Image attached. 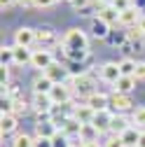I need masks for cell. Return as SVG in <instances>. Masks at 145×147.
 <instances>
[{"label":"cell","instance_id":"obj_1","mask_svg":"<svg viewBox=\"0 0 145 147\" xmlns=\"http://www.w3.org/2000/svg\"><path fill=\"white\" fill-rule=\"evenodd\" d=\"M87 45H89V40H87L84 30H80V28L66 30V35H63V47H66L68 51H82V49H87Z\"/></svg>","mask_w":145,"mask_h":147},{"label":"cell","instance_id":"obj_2","mask_svg":"<svg viewBox=\"0 0 145 147\" xmlns=\"http://www.w3.org/2000/svg\"><path fill=\"white\" fill-rule=\"evenodd\" d=\"M96 84H94V80L91 77H87V75H72V91L75 94H80V96H94L96 94V89H94Z\"/></svg>","mask_w":145,"mask_h":147},{"label":"cell","instance_id":"obj_3","mask_svg":"<svg viewBox=\"0 0 145 147\" xmlns=\"http://www.w3.org/2000/svg\"><path fill=\"white\" fill-rule=\"evenodd\" d=\"M51 63H54V56H51L49 49H33V59H30V65L33 68H38V70L45 72Z\"/></svg>","mask_w":145,"mask_h":147},{"label":"cell","instance_id":"obj_4","mask_svg":"<svg viewBox=\"0 0 145 147\" xmlns=\"http://www.w3.org/2000/svg\"><path fill=\"white\" fill-rule=\"evenodd\" d=\"M140 19H143V14H140V9H138L136 5H131L129 9L119 12V26H124V28H133V26H138Z\"/></svg>","mask_w":145,"mask_h":147},{"label":"cell","instance_id":"obj_5","mask_svg":"<svg viewBox=\"0 0 145 147\" xmlns=\"http://www.w3.org/2000/svg\"><path fill=\"white\" fill-rule=\"evenodd\" d=\"M98 75H101V80L103 82H108V84H117V80L122 77V72H119V63H103L101 68H98Z\"/></svg>","mask_w":145,"mask_h":147},{"label":"cell","instance_id":"obj_6","mask_svg":"<svg viewBox=\"0 0 145 147\" xmlns=\"http://www.w3.org/2000/svg\"><path fill=\"white\" fill-rule=\"evenodd\" d=\"M70 96H72V91L66 84H54V89L49 91V98H51L54 105H68L70 103Z\"/></svg>","mask_w":145,"mask_h":147},{"label":"cell","instance_id":"obj_7","mask_svg":"<svg viewBox=\"0 0 145 147\" xmlns=\"http://www.w3.org/2000/svg\"><path fill=\"white\" fill-rule=\"evenodd\" d=\"M45 75H47V77H49L54 84H66V80L70 77V75H68V70H66L61 63H56V61H54V63H51V65L45 70Z\"/></svg>","mask_w":145,"mask_h":147},{"label":"cell","instance_id":"obj_8","mask_svg":"<svg viewBox=\"0 0 145 147\" xmlns=\"http://www.w3.org/2000/svg\"><path fill=\"white\" fill-rule=\"evenodd\" d=\"M112 110H103V112H96L91 124L96 126V131L98 133H105V131H110V124H112Z\"/></svg>","mask_w":145,"mask_h":147},{"label":"cell","instance_id":"obj_9","mask_svg":"<svg viewBox=\"0 0 145 147\" xmlns=\"http://www.w3.org/2000/svg\"><path fill=\"white\" fill-rule=\"evenodd\" d=\"M131 105H133V100H131V96L129 94H115L110 96V107L115 110V112H126V110H131Z\"/></svg>","mask_w":145,"mask_h":147},{"label":"cell","instance_id":"obj_10","mask_svg":"<svg viewBox=\"0 0 145 147\" xmlns=\"http://www.w3.org/2000/svg\"><path fill=\"white\" fill-rule=\"evenodd\" d=\"M14 45L16 47H33L35 45V30L33 28H19L14 33Z\"/></svg>","mask_w":145,"mask_h":147},{"label":"cell","instance_id":"obj_11","mask_svg":"<svg viewBox=\"0 0 145 147\" xmlns=\"http://www.w3.org/2000/svg\"><path fill=\"white\" fill-rule=\"evenodd\" d=\"M33 107H35L38 115H47V112H51L54 103H51V98L47 94H33Z\"/></svg>","mask_w":145,"mask_h":147},{"label":"cell","instance_id":"obj_12","mask_svg":"<svg viewBox=\"0 0 145 147\" xmlns=\"http://www.w3.org/2000/svg\"><path fill=\"white\" fill-rule=\"evenodd\" d=\"M87 105L91 107L94 112H103V110H110V98H108L105 94H98V91H96L94 96L87 98Z\"/></svg>","mask_w":145,"mask_h":147},{"label":"cell","instance_id":"obj_13","mask_svg":"<svg viewBox=\"0 0 145 147\" xmlns=\"http://www.w3.org/2000/svg\"><path fill=\"white\" fill-rule=\"evenodd\" d=\"M59 133V126L54 124L51 119H47V121H38L35 124V136L38 138H54Z\"/></svg>","mask_w":145,"mask_h":147},{"label":"cell","instance_id":"obj_14","mask_svg":"<svg viewBox=\"0 0 145 147\" xmlns=\"http://www.w3.org/2000/svg\"><path fill=\"white\" fill-rule=\"evenodd\" d=\"M51 89H54V82L45 75V72L33 80V94H47V96H49V91H51Z\"/></svg>","mask_w":145,"mask_h":147},{"label":"cell","instance_id":"obj_15","mask_svg":"<svg viewBox=\"0 0 145 147\" xmlns=\"http://www.w3.org/2000/svg\"><path fill=\"white\" fill-rule=\"evenodd\" d=\"M94 115H96V112H94L87 103H84V105H75V112H72V117H75L80 124H91Z\"/></svg>","mask_w":145,"mask_h":147},{"label":"cell","instance_id":"obj_16","mask_svg":"<svg viewBox=\"0 0 145 147\" xmlns=\"http://www.w3.org/2000/svg\"><path fill=\"white\" fill-rule=\"evenodd\" d=\"M136 77H131V75H122L119 80H117V84H115V91L117 94H131L133 91V86H136Z\"/></svg>","mask_w":145,"mask_h":147},{"label":"cell","instance_id":"obj_17","mask_svg":"<svg viewBox=\"0 0 145 147\" xmlns=\"http://www.w3.org/2000/svg\"><path fill=\"white\" fill-rule=\"evenodd\" d=\"M80 131H82V124H80L75 117H68V119L63 121V126H61V133H66L68 138H75V136H80Z\"/></svg>","mask_w":145,"mask_h":147},{"label":"cell","instance_id":"obj_18","mask_svg":"<svg viewBox=\"0 0 145 147\" xmlns=\"http://www.w3.org/2000/svg\"><path fill=\"white\" fill-rule=\"evenodd\" d=\"M30 59H33L30 47H16L14 45V63L16 65H26V63H30Z\"/></svg>","mask_w":145,"mask_h":147},{"label":"cell","instance_id":"obj_19","mask_svg":"<svg viewBox=\"0 0 145 147\" xmlns=\"http://www.w3.org/2000/svg\"><path fill=\"white\" fill-rule=\"evenodd\" d=\"M140 133H143V131H138L136 126H131V128H126V131H124L119 138H122L124 147H136V145H138V140H140Z\"/></svg>","mask_w":145,"mask_h":147},{"label":"cell","instance_id":"obj_20","mask_svg":"<svg viewBox=\"0 0 145 147\" xmlns=\"http://www.w3.org/2000/svg\"><path fill=\"white\" fill-rule=\"evenodd\" d=\"M98 16L108 24V26H115V24H119V12L112 7V5H108V7H103L101 12H98Z\"/></svg>","mask_w":145,"mask_h":147},{"label":"cell","instance_id":"obj_21","mask_svg":"<svg viewBox=\"0 0 145 147\" xmlns=\"http://www.w3.org/2000/svg\"><path fill=\"white\" fill-rule=\"evenodd\" d=\"M0 131L3 136H9L16 131V115H3L0 117Z\"/></svg>","mask_w":145,"mask_h":147},{"label":"cell","instance_id":"obj_22","mask_svg":"<svg viewBox=\"0 0 145 147\" xmlns=\"http://www.w3.org/2000/svg\"><path fill=\"white\" fill-rule=\"evenodd\" d=\"M126 128H131L129 119H126V117H122V115H115V117H112V124H110V131H112L115 136H122Z\"/></svg>","mask_w":145,"mask_h":147},{"label":"cell","instance_id":"obj_23","mask_svg":"<svg viewBox=\"0 0 145 147\" xmlns=\"http://www.w3.org/2000/svg\"><path fill=\"white\" fill-rule=\"evenodd\" d=\"M35 42H40V45H42V49H47V45L56 42V35H54V30H49V28L35 30Z\"/></svg>","mask_w":145,"mask_h":147},{"label":"cell","instance_id":"obj_24","mask_svg":"<svg viewBox=\"0 0 145 147\" xmlns=\"http://www.w3.org/2000/svg\"><path fill=\"white\" fill-rule=\"evenodd\" d=\"M80 136L84 138V142H96V138H98L101 133L96 131V126H94V124H82V131H80Z\"/></svg>","mask_w":145,"mask_h":147},{"label":"cell","instance_id":"obj_25","mask_svg":"<svg viewBox=\"0 0 145 147\" xmlns=\"http://www.w3.org/2000/svg\"><path fill=\"white\" fill-rule=\"evenodd\" d=\"M91 30H94V35H96V38H105V35H108V30H110V26H108V24L101 19V16H96V19L91 21Z\"/></svg>","mask_w":145,"mask_h":147},{"label":"cell","instance_id":"obj_26","mask_svg":"<svg viewBox=\"0 0 145 147\" xmlns=\"http://www.w3.org/2000/svg\"><path fill=\"white\" fill-rule=\"evenodd\" d=\"M131 121H133V126H136V128H145V105H140V107H136V110H133Z\"/></svg>","mask_w":145,"mask_h":147},{"label":"cell","instance_id":"obj_27","mask_svg":"<svg viewBox=\"0 0 145 147\" xmlns=\"http://www.w3.org/2000/svg\"><path fill=\"white\" fill-rule=\"evenodd\" d=\"M136 61H131V59H124V61H119V72H122V75H136Z\"/></svg>","mask_w":145,"mask_h":147},{"label":"cell","instance_id":"obj_28","mask_svg":"<svg viewBox=\"0 0 145 147\" xmlns=\"http://www.w3.org/2000/svg\"><path fill=\"white\" fill-rule=\"evenodd\" d=\"M33 142H35V138H30V136H26V133H19V136L14 138L12 147H33Z\"/></svg>","mask_w":145,"mask_h":147},{"label":"cell","instance_id":"obj_29","mask_svg":"<svg viewBox=\"0 0 145 147\" xmlns=\"http://www.w3.org/2000/svg\"><path fill=\"white\" fill-rule=\"evenodd\" d=\"M0 63L3 65L14 63V47H3V51H0Z\"/></svg>","mask_w":145,"mask_h":147},{"label":"cell","instance_id":"obj_30","mask_svg":"<svg viewBox=\"0 0 145 147\" xmlns=\"http://www.w3.org/2000/svg\"><path fill=\"white\" fill-rule=\"evenodd\" d=\"M51 145H54V147H72V145H70V138H68L66 133H61V131L51 138Z\"/></svg>","mask_w":145,"mask_h":147},{"label":"cell","instance_id":"obj_31","mask_svg":"<svg viewBox=\"0 0 145 147\" xmlns=\"http://www.w3.org/2000/svg\"><path fill=\"white\" fill-rule=\"evenodd\" d=\"M126 38H129L131 42H136V40L140 42V40L145 38V30H143L140 26H133V28H129V33H126Z\"/></svg>","mask_w":145,"mask_h":147},{"label":"cell","instance_id":"obj_32","mask_svg":"<svg viewBox=\"0 0 145 147\" xmlns=\"http://www.w3.org/2000/svg\"><path fill=\"white\" fill-rule=\"evenodd\" d=\"M110 5L117 9V12H124V9H129L133 5V0H110Z\"/></svg>","mask_w":145,"mask_h":147},{"label":"cell","instance_id":"obj_33","mask_svg":"<svg viewBox=\"0 0 145 147\" xmlns=\"http://www.w3.org/2000/svg\"><path fill=\"white\" fill-rule=\"evenodd\" d=\"M26 110H28V103L24 98H14V115H21Z\"/></svg>","mask_w":145,"mask_h":147},{"label":"cell","instance_id":"obj_34","mask_svg":"<svg viewBox=\"0 0 145 147\" xmlns=\"http://www.w3.org/2000/svg\"><path fill=\"white\" fill-rule=\"evenodd\" d=\"M68 3H70L72 9H77V12H80V9H84L89 3H91V0H68Z\"/></svg>","mask_w":145,"mask_h":147},{"label":"cell","instance_id":"obj_35","mask_svg":"<svg viewBox=\"0 0 145 147\" xmlns=\"http://www.w3.org/2000/svg\"><path fill=\"white\" fill-rule=\"evenodd\" d=\"M33 147H54V145H51V138H38V136H35Z\"/></svg>","mask_w":145,"mask_h":147},{"label":"cell","instance_id":"obj_36","mask_svg":"<svg viewBox=\"0 0 145 147\" xmlns=\"http://www.w3.org/2000/svg\"><path fill=\"white\" fill-rule=\"evenodd\" d=\"M0 82H3V86L9 84V65H3V68H0Z\"/></svg>","mask_w":145,"mask_h":147},{"label":"cell","instance_id":"obj_37","mask_svg":"<svg viewBox=\"0 0 145 147\" xmlns=\"http://www.w3.org/2000/svg\"><path fill=\"white\" fill-rule=\"evenodd\" d=\"M136 80H145V61H138V65H136V75H133Z\"/></svg>","mask_w":145,"mask_h":147},{"label":"cell","instance_id":"obj_38","mask_svg":"<svg viewBox=\"0 0 145 147\" xmlns=\"http://www.w3.org/2000/svg\"><path fill=\"white\" fill-rule=\"evenodd\" d=\"M103 147H124V142H122V138H119V136H112V138L108 140Z\"/></svg>","mask_w":145,"mask_h":147},{"label":"cell","instance_id":"obj_39","mask_svg":"<svg viewBox=\"0 0 145 147\" xmlns=\"http://www.w3.org/2000/svg\"><path fill=\"white\" fill-rule=\"evenodd\" d=\"M56 0H35V7H51Z\"/></svg>","mask_w":145,"mask_h":147},{"label":"cell","instance_id":"obj_40","mask_svg":"<svg viewBox=\"0 0 145 147\" xmlns=\"http://www.w3.org/2000/svg\"><path fill=\"white\" fill-rule=\"evenodd\" d=\"M21 7H35V0H16Z\"/></svg>","mask_w":145,"mask_h":147},{"label":"cell","instance_id":"obj_41","mask_svg":"<svg viewBox=\"0 0 145 147\" xmlns=\"http://www.w3.org/2000/svg\"><path fill=\"white\" fill-rule=\"evenodd\" d=\"M14 5V0H0V7H3V9H9Z\"/></svg>","mask_w":145,"mask_h":147},{"label":"cell","instance_id":"obj_42","mask_svg":"<svg viewBox=\"0 0 145 147\" xmlns=\"http://www.w3.org/2000/svg\"><path fill=\"white\" fill-rule=\"evenodd\" d=\"M136 147H145V131L140 133V140H138V145H136Z\"/></svg>","mask_w":145,"mask_h":147},{"label":"cell","instance_id":"obj_43","mask_svg":"<svg viewBox=\"0 0 145 147\" xmlns=\"http://www.w3.org/2000/svg\"><path fill=\"white\" fill-rule=\"evenodd\" d=\"M82 147H101L98 142H82Z\"/></svg>","mask_w":145,"mask_h":147},{"label":"cell","instance_id":"obj_44","mask_svg":"<svg viewBox=\"0 0 145 147\" xmlns=\"http://www.w3.org/2000/svg\"><path fill=\"white\" fill-rule=\"evenodd\" d=\"M138 26H140V28L145 30V14H143V19H140V24H138Z\"/></svg>","mask_w":145,"mask_h":147}]
</instances>
